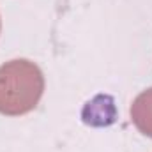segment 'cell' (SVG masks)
I'll list each match as a JSON object with an SVG mask.
<instances>
[{"label":"cell","instance_id":"1","mask_svg":"<svg viewBox=\"0 0 152 152\" xmlns=\"http://www.w3.org/2000/svg\"><path fill=\"white\" fill-rule=\"evenodd\" d=\"M44 76L27 58L9 60L0 66V113L25 115L32 112L42 97Z\"/></svg>","mask_w":152,"mask_h":152},{"label":"cell","instance_id":"2","mask_svg":"<svg viewBox=\"0 0 152 152\" xmlns=\"http://www.w3.org/2000/svg\"><path fill=\"white\" fill-rule=\"evenodd\" d=\"M131 120L142 134L152 138V88L143 90L133 101Z\"/></svg>","mask_w":152,"mask_h":152},{"label":"cell","instance_id":"3","mask_svg":"<svg viewBox=\"0 0 152 152\" xmlns=\"http://www.w3.org/2000/svg\"><path fill=\"white\" fill-rule=\"evenodd\" d=\"M0 27H2V23H0Z\"/></svg>","mask_w":152,"mask_h":152}]
</instances>
